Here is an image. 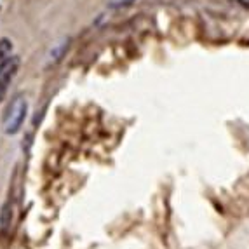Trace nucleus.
Returning a JSON list of instances; mask_svg holds the SVG:
<instances>
[{
    "label": "nucleus",
    "instance_id": "f03ea898",
    "mask_svg": "<svg viewBox=\"0 0 249 249\" xmlns=\"http://www.w3.org/2000/svg\"><path fill=\"white\" fill-rule=\"evenodd\" d=\"M18 65H19V59H18L16 56H13L11 61L0 70V103H2V101L5 100V96H7L9 86H11L14 75H16V71H18Z\"/></svg>",
    "mask_w": 249,
    "mask_h": 249
},
{
    "label": "nucleus",
    "instance_id": "0eeeda50",
    "mask_svg": "<svg viewBox=\"0 0 249 249\" xmlns=\"http://www.w3.org/2000/svg\"><path fill=\"white\" fill-rule=\"evenodd\" d=\"M235 4H239L241 7H244V9H249V0H233Z\"/></svg>",
    "mask_w": 249,
    "mask_h": 249
},
{
    "label": "nucleus",
    "instance_id": "7ed1b4c3",
    "mask_svg": "<svg viewBox=\"0 0 249 249\" xmlns=\"http://www.w3.org/2000/svg\"><path fill=\"white\" fill-rule=\"evenodd\" d=\"M13 58V42L9 38H0V70Z\"/></svg>",
    "mask_w": 249,
    "mask_h": 249
},
{
    "label": "nucleus",
    "instance_id": "423d86ee",
    "mask_svg": "<svg viewBox=\"0 0 249 249\" xmlns=\"http://www.w3.org/2000/svg\"><path fill=\"white\" fill-rule=\"evenodd\" d=\"M133 2H134V0H108V7L122 9V7H127V5H131Z\"/></svg>",
    "mask_w": 249,
    "mask_h": 249
},
{
    "label": "nucleus",
    "instance_id": "f257e3e1",
    "mask_svg": "<svg viewBox=\"0 0 249 249\" xmlns=\"http://www.w3.org/2000/svg\"><path fill=\"white\" fill-rule=\"evenodd\" d=\"M28 113V101L23 94H16L7 105L2 119V129L5 134H16L23 127V122Z\"/></svg>",
    "mask_w": 249,
    "mask_h": 249
},
{
    "label": "nucleus",
    "instance_id": "39448f33",
    "mask_svg": "<svg viewBox=\"0 0 249 249\" xmlns=\"http://www.w3.org/2000/svg\"><path fill=\"white\" fill-rule=\"evenodd\" d=\"M68 46H70V40H68V38L61 40L58 46H54V49L51 51V63H58L59 59H61L65 54H67Z\"/></svg>",
    "mask_w": 249,
    "mask_h": 249
},
{
    "label": "nucleus",
    "instance_id": "20e7f679",
    "mask_svg": "<svg viewBox=\"0 0 249 249\" xmlns=\"http://www.w3.org/2000/svg\"><path fill=\"white\" fill-rule=\"evenodd\" d=\"M11 221H13V204L11 200H7L0 209V229L7 230L11 227Z\"/></svg>",
    "mask_w": 249,
    "mask_h": 249
}]
</instances>
